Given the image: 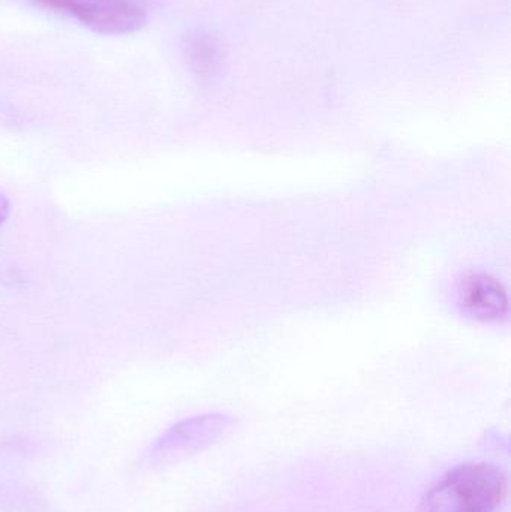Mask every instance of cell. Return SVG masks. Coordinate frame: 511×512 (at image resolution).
<instances>
[{
  "mask_svg": "<svg viewBox=\"0 0 511 512\" xmlns=\"http://www.w3.org/2000/svg\"><path fill=\"white\" fill-rule=\"evenodd\" d=\"M509 496V477L495 463L456 466L426 490L417 512H498Z\"/></svg>",
  "mask_w": 511,
  "mask_h": 512,
  "instance_id": "1",
  "label": "cell"
},
{
  "mask_svg": "<svg viewBox=\"0 0 511 512\" xmlns=\"http://www.w3.org/2000/svg\"><path fill=\"white\" fill-rule=\"evenodd\" d=\"M39 8L65 15L99 35L120 36L138 32L147 23L141 0H32Z\"/></svg>",
  "mask_w": 511,
  "mask_h": 512,
  "instance_id": "2",
  "label": "cell"
},
{
  "mask_svg": "<svg viewBox=\"0 0 511 512\" xmlns=\"http://www.w3.org/2000/svg\"><path fill=\"white\" fill-rule=\"evenodd\" d=\"M456 304L467 318L483 324H498L509 316V295L491 274L467 273L456 282Z\"/></svg>",
  "mask_w": 511,
  "mask_h": 512,
  "instance_id": "3",
  "label": "cell"
},
{
  "mask_svg": "<svg viewBox=\"0 0 511 512\" xmlns=\"http://www.w3.org/2000/svg\"><path fill=\"white\" fill-rule=\"evenodd\" d=\"M182 51L189 71L201 83L216 80L224 71L227 48L221 36L213 30L197 27L186 33Z\"/></svg>",
  "mask_w": 511,
  "mask_h": 512,
  "instance_id": "4",
  "label": "cell"
}]
</instances>
